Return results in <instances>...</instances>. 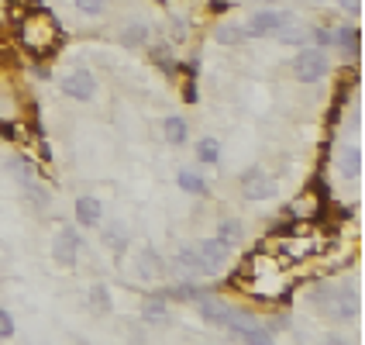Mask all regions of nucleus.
<instances>
[{
	"instance_id": "1",
	"label": "nucleus",
	"mask_w": 365,
	"mask_h": 345,
	"mask_svg": "<svg viewBox=\"0 0 365 345\" xmlns=\"http://www.w3.org/2000/svg\"><path fill=\"white\" fill-rule=\"evenodd\" d=\"M283 266H286L283 259H279L276 252H269V249L252 252L238 284H242L248 294H255V297H279L286 290V284H289L286 273H283Z\"/></svg>"
},
{
	"instance_id": "2",
	"label": "nucleus",
	"mask_w": 365,
	"mask_h": 345,
	"mask_svg": "<svg viewBox=\"0 0 365 345\" xmlns=\"http://www.w3.org/2000/svg\"><path fill=\"white\" fill-rule=\"evenodd\" d=\"M18 35H21V45H24L28 52H35V56L56 52V45L62 41V31H59V24H56V18H52L48 11H41V7H31V11L21 14Z\"/></svg>"
},
{
	"instance_id": "3",
	"label": "nucleus",
	"mask_w": 365,
	"mask_h": 345,
	"mask_svg": "<svg viewBox=\"0 0 365 345\" xmlns=\"http://www.w3.org/2000/svg\"><path fill=\"white\" fill-rule=\"evenodd\" d=\"M314 301H317V307L324 311L331 321H348V318L359 314V294H355V286H321L314 294Z\"/></svg>"
},
{
	"instance_id": "4",
	"label": "nucleus",
	"mask_w": 365,
	"mask_h": 345,
	"mask_svg": "<svg viewBox=\"0 0 365 345\" xmlns=\"http://www.w3.org/2000/svg\"><path fill=\"white\" fill-rule=\"evenodd\" d=\"M165 269L173 273L176 284H203V280L210 276V269H207L203 259L197 256V245H182V249H176V252L169 256Z\"/></svg>"
},
{
	"instance_id": "5",
	"label": "nucleus",
	"mask_w": 365,
	"mask_h": 345,
	"mask_svg": "<svg viewBox=\"0 0 365 345\" xmlns=\"http://www.w3.org/2000/svg\"><path fill=\"white\" fill-rule=\"evenodd\" d=\"M331 73V59H327V49L317 45H300V52L293 56V76L300 83H317Z\"/></svg>"
},
{
	"instance_id": "6",
	"label": "nucleus",
	"mask_w": 365,
	"mask_h": 345,
	"mask_svg": "<svg viewBox=\"0 0 365 345\" xmlns=\"http://www.w3.org/2000/svg\"><path fill=\"white\" fill-rule=\"evenodd\" d=\"M314 252H321V239L307 224H300L293 235H283V242H279V259L283 263H297V259H307Z\"/></svg>"
},
{
	"instance_id": "7",
	"label": "nucleus",
	"mask_w": 365,
	"mask_h": 345,
	"mask_svg": "<svg viewBox=\"0 0 365 345\" xmlns=\"http://www.w3.org/2000/svg\"><path fill=\"white\" fill-rule=\"evenodd\" d=\"M279 194V180L265 173L262 166H252L242 176V197L245 201H272Z\"/></svg>"
},
{
	"instance_id": "8",
	"label": "nucleus",
	"mask_w": 365,
	"mask_h": 345,
	"mask_svg": "<svg viewBox=\"0 0 365 345\" xmlns=\"http://www.w3.org/2000/svg\"><path fill=\"white\" fill-rule=\"evenodd\" d=\"M286 21H293V14H286V11H272V7H265V11H255L252 18L245 21V39H272L279 28H283Z\"/></svg>"
},
{
	"instance_id": "9",
	"label": "nucleus",
	"mask_w": 365,
	"mask_h": 345,
	"mask_svg": "<svg viewBox=\"0 0 365 345\" xmlns=\"http://www.w3.org/2000/svg\"><path fill=\"white\" fill-rule=\"evenodd\" d=\"M80 249H83V239L76 228H59L56 231V239H52V259L62 266V269H73V266L80 263Z\"/></svg>"
},
{
	"instance_id": "10",
	"label": "nucleus",
	"mask_w": 365,
	"mask_h": 345,
	"mask_svg": "<svg viewBox=\"0 0 365 345\" xmlns=\"http://www.w3.org/2000/svg\"><path fill=\"white\" fill-rule=\"evenodd\" d=\"M59 90L69 97V101H93L97 97V76L90 73V69H73V73H66L59 83Z\"/></svg>"
},
{
	"instance_id": "11",
	"label": "nucleus",
	"mask_w": 365,
	"mask_h": 345,
	"mask_svg": "<svg viewBox=\"0 0 365 345\" xmlns=\"http://www.w3.org/2000/svg\"><path fill=\"white\" fill-rule=\"evenodd\" d=\"M231 252H235V245L221 242L217 235H214V239H200V245H197V256H200L203 266L210 269V276H214V273H221L224 266H227Z\"/></svg>"
},
{
	"instance_id": "12",
	"label": "nucleus",
	"mask_w": 365,
	"mask_h": 345,
	"mask_svg": "<svg viewBox=\"0 0 365 345\" xmlns=\"http://www.w3.org/2000/svg\"><path fill=\"white\" fill-rule=\"evenodd\" d=\"M197 311H200V318L207 321V325H214V328H227V321H231V311H235V307L227 304L224 297H214V294H203L200 301H197Z\"/></svg>"
},
{
	"instance_id": "13",
	"label": "nucleus",
	"mask_w": 365,
	"mask_h": 345,
	"mask_svg": "<svg viewBox=\"0 0 365 345\" xmlns=\"http://www.w3.org/2000/svg\"><path fill=\"white\" fill-rule=\"evenodd\" d=\"M76 224H83V228H101L103 224V204L93 197V194H83V197H76Z\"/></svg>"
},
{
	"instance_id": "14",
	"label": "nucleus",
	"mask_w": 365,
	"mask_h": 345,
	"mask_svg": "<svg viewBox=\"0 0 365 345\" xmlns=\"http://www.w3.org/2000/svg\"><path fill=\"white\" fill-rule=\"evenodd\" d=\"M135 273H138L142 280H148V284H152V280H159V276H163V273H165L163 256H159L155 249H148V245H145L142 252L135 256Z\"/></svg>"
},
{
	"instance_id": "15",
	"label": "nucleus",
	"mask_w": 365,
	"mask_h": 345,
	"mask_svg": "<svg viewBox=\"0 0 365 345\" xmlns=\"http://www.w3.org/2000/svg\"><path fill=\"white\" fill-rule=\"evenodd\" d=\"M152 39V28L145 24V21H131V24H124L121 28V45L124 49H145Z\"/></svg>"
},
{
	"instance_id": "16",
	"label": "nucleus",
	"mask_w": 365,
	"mask_h": 345,
	"mask_svg": "<svg viewBox=\"0 0 365 345\" xmlns=\"http://www.w3.org/2000/svg\"><path fill=\"white\" fill-rule=\"evenodd\" d=\"M142 321L145 325H165V321H169V301H165L163 294L148 297L142 304Z\"/></svg>"
},
{
	"instance_id": "17",
	"label": "nucleus",
	"mask_w": 365,
	"mask_h": 345,
	"mask_svg": "<svg viewBox=\"0 0 365 345\" xmlns=\"http://www.w3.org/2000/svg\"><path fill=\"white\" fill-rule=\"evenodd\" d=\"M103 245L114 252V256H121L124 249H128V242H131V235H128V228H124V221H110L107 228L101 231Z\"/></svg>"
},
{
	"instance_id": "18",
	"label": "nucleus",
	"mask_w": 365,
	"mask_h": 345,
	"mask_svg": "<svg viewBox=\"0 0 365 345\" xmlns=\"http://www.w3.org/2000/svg\"><path fill=\"white\" fill-rule=\"evenodd\" d=\"M331 45H338L345 56H359V28L355 24H338L331 31Z\"/></svg>"
},
{
	"instance_id": "19",
	"label": "nucleus",
	"mask_w": 365,
	"mask_h": 345,
	"mask_svg": "<svg viewBox=\"0 0 365 345\" xmlns=\"http://www.w3.org/2000/svg\"><path fill=\"white\" fill-rule=\"evenodd\" d=\"M338 173H341L345 180H359V173H362V152H359V145H345V149H341Z\"/></svg>"
},
{
	"instance_id": "20",
	"label": "nucleus",
	"mask_w": 365,
	"mask_h": 345,
	"mask_svg": "<svg viewBox=\"0 0 365 345\" xmlns=\"http://www.w3.org/2000/svg\"><path fill=\"white\" fill-rule=\"evenodd\" d=\"M7 173L18 180L21 190H28L31 183H38V173H35V163L31 159H24V156H14L11 163H7Z\"/></svg>"
},
{
	"instance_id": "21",
	"label": "nucleus",
	"mask_w": 365,
	"mask_h": 345,
	"mask_svg": "<svg viewBox=\"0 0 365 345\" xmlns=\"http://www.w3.org/2000/svg\"><path fill=\"white\" fill-rule=\"evenodd\" d=\"M163 135L169 145H182L186 139H190V128H186V118H180V114H169L163 121Z\"/></svg>"
},
{
	"instance_id": "22",
	"label": "nucleus",
	"mask_w": 365,
	"mask_h": 345,
	"mask_svg": "<svg viewBox=\"0 0 365 345\" xmlns=\"http://www.w3.org/2000/svg\"><path fill=\"white\" fill-rule=\"evenodd\" d=\"M272 39H279L283 45H297V49H300V45L307 41V24H300L297 18L286 21V24L279 28V31H276V35H272Z\"/></svg>"
},
{
	"instance_id": "23",
	"label": "nucleus",
	"mask_w": 365,
	"mask_h": 345,
	"mask_svg": "<svg viewBox=\"0 0 365 345\" xmlns=\"http://www.w3.org/2000/svg\"><path fill=\"white\" fill-rule=\"evenodd\" d=\"M214 39L221 41V45H242L245 41V28L238 21H221L217 28H214Z\"/></svg>"
},
{
	"instance_id": "24",
	"label": "nucleus",
	"mask_w": 365,
	"mask_h": 345,
	"mask_svg": "<svg viewBox=\"0 0 365 345\" xmlns=\"http://www.w3.org/2000/svg\"><path fill=\"white\" fill-rule=\"evenodd\" d=\"M217 239L227 245H238L245 239L242 221H238V218H221V221H217Z\"/></svg>"
},
{
	"instance_id": "25",
	"label": "nucleus",
	"mask_w": 365,
	"mask_h": 345,
	"mask_svg": "<svg viewBox=\"0 0 365 345\" xmlns=\"http://www.w3.org/2000/svg\"><path fill=\"white\" fill-rule=\"evenodd\" d=\"M176 183H180L182 190H186V194H207V180H203L200 173H193V169H180V173H176Z\"/></svg>"
},
{
	"instance_id": "26",
	"label": "nucleus",
	"mask_w": 365,
	"mask_h": 345,
	"mask_svg": "<svg viewBox=\"0 0 365 345\" xmlns=\"http://www.w3.org/2000/svg\"><path fill=\"white\" fill-rule=\"evenodd\" d=\"M197 159H200L203 166H214L221 159V142H217V139H200V142H197Z\"/></svg>"
},
{
	"instance_id": "27",
	"label": "nucleus",
	"mask_w": 365,
	"mask_h": 345,
	"mask_svg": "<svg viewBox=\"0 0 365 345\" xmlns=\"http://www.w3.org/2000/svg\"><path fill=\"white\" fill-rule=\"evenodd\" d=\"M90 304H93V311L107 314V311L114 307V301H110V286H103V284H93V286H90Z\"/></svg>"
},
{
	"instance_id": "28",
	"label": "nucleus",
	"mask_w": 365,
	"mask_h": 345,
	"mask_svg": "<svg viewBox=\"0 0 365 345\" xmlns=\"http://www.w3.org/2000/svg\"><path fill=\"white\" fill-rule=\"evenodd\" d=\"M242 345H276V335H272L265 325H255L252 331L242 335Z\"/></svg>"
},
{
	"instance_id": "29",
	"label": "nucleus",
	"mask_w": 365,
	"mask_h": 345,
	"mask_svg": "<svg viewBox=\"0 0 365 345\" xmlns=\"http://www.w3.org/2000/svg\"><path fill=\"white\" fill-rule=\"evenodd\" d=\"M148 59L155 62V66H159V69H163L165 76H173V73H176V69H180V66H176V59H169V49H163V45H155V49H152V52H148Z\"/></svg>"
},
{
	"instance_id": "30",
	"label": "nucleus",
	"mask_w": 365,
	"mask_h": 345,
	"mask_svg": "<svg viewBox=\"0 0 365 345\" xmlns=\"http://www.w3.org/2000/svg\"><path fill=\"white\" fill-rule=\"evenodd\" d=\"M307 35H314V45H317V49H331V28H327V24H310Z\"/></svg>"
},
{
	"instance_id": "31",
	"label": "nucleus",
	"mask_w": 365,
	"mask_h": 345,
	"mask_svg": "<svg viewBox=\"0 0 365 345\" xmlns=\"http://www.w3.org/2000/svg\"><path fill=\"white\" fill-rule=\"evenodd\" d=\"M73 4H76L80 14H90V18L103 14V7H107V0H73Z\"/></svg>"
},
{
	"instance_id": "32",
	"label": "nucleus",
	"mask_w": 365,
	"mask_h": 345,
	"mask_svg": "<svg viewBox=\"0 0 365 345\" xmlns=\"http://www.w3.org/2000/svg\"><path fill=\"white\" fill-rule=\"evenodd\" d=\"M186 35H190V31H186V21H182L180 14H169V39L186 41Z\"/></svg>"
},
{
	"instance_id": "33",
	"label": "nucleus",
	"mask_w": 365,
	"mask_h": 345,
	"mask_svg": "<svg viewBox=\"0 0 365 345\" xmlns=\"http://www.w3.org/2000/svg\"><path fill=\"white\" fill-rule=\"evenodd\" d=\"M14 335V318L7 307H0V339H11Z\"/></svg>"
},
{
	"instance_id": "34",
	"label": "nucleus",
	"mask_w": 365,
	"mask_h": 345,
	"mask_svg": "<svg viewBox=\"0 0 365 345\" xmlns=\"http://www.w3.org/2000/svg\"><path fill=\"white\" fill-rule=\"evenodd\" d=\"M338 4H341V11H348L351 18H355V14L362 11V4H359V0H338Z\"/></svg>"
},
{
	"instance_id": "35",
	"label": "nucleus",
	"mask_w": 365,
	"mask_h": 345,
	"mask_svg": "<svg viewBox=\"0 0 365 345\" xmlns=\"http://www.w3.org/2000/svg\"><path fill=\"white\" fill-rule=\"evenodd\" d=\"M321 345H348V342H345V339H341V335H331V339H324V342H321Z\"/></svg>"
},
{
	"instance_id": "36",
	"label": "nucleus",
	"mask_w": 365,
	"mask_h": 345,
	"mask_svg": "<svg viewBox=\"0 0 365 345\" xmlns=\"http://www.w3.org/2000/svg\"><path fill=\"white\" fill-rule=\"evenodd\" d=\"M317 4H321V0H317Z\"/></svg>"
}]
</instances>
